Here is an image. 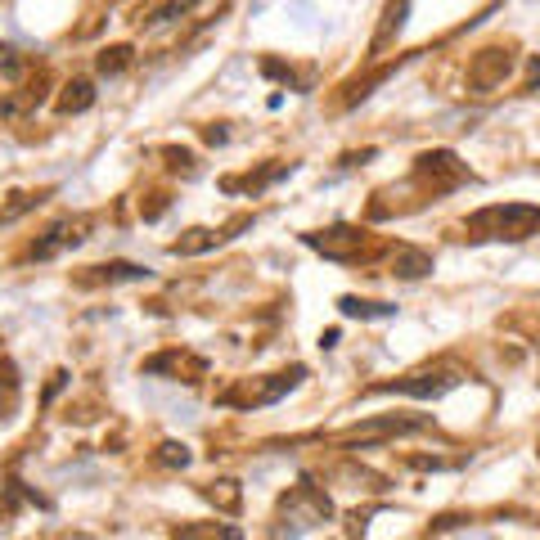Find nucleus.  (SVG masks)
<instances>
[{
  "label": "nucleus",
  "instance_id": "ddd939ff",
  "mask_svg": "<svg viewBox=\"0 0 540 540\" xmlns=\"http://www.w3.org/2000/svg\"><path fill=\"white\" fill-rule=\"evenodd\" d=\"M90 104H95V86H90V81H68V86H63V95H59V113L63 117L86 113Z\"/></svg>",
  "mask_w": 540,
  "mask_h": 540
},
{
  "label": "nucleus",
  "instance_id": "dca6fc26",
  "mask_svg": "<svg viewBox=\"0 0 540 540\" xmlns=\"http://www.w3.org/2000/svg\"><path fill=\"white\" fill-rule=\"evenodd\" d=\"M405 9H410V0H392V5H387V18H383V27H378V36H374V50H383V45L405 27Z\"/></svg>",
  "mask_w": 540,
  "mask_h": 540
},
{
  "label": "nucleus",
  "instance_id": "6ab92c4d",
  "mask_svg": "<svg viewBox=\"0 0 540 540\" xmlns=\"http://www.w3.org/2000/svg\"><path fill=\"white\" fill-rule=\"evenodd\" d=\"M203 495L216 504H225V509H239V486L234 482H212V486H203Z\"/></svg>",
  "mask_w": 540,
  "mask_h": 540
},
{
  "label": "nucleus",
  "instance_id": "9b49d317",
  "mask_svg": "<svg viewBox=\"0 0 540 540\" xmlns=\"http://www.w3.org/2000/svg\"><path fill=\"white\" fill-rule=\"evenodd\" d=\"M176 540H243V531L230 522H189L176 531Z\"/></svg>",
  "mask_w": 540,
  "mask_h": 540
},
{
  "label": "nucleus",
  "instance_id": "7ed1b4c3",
  "mask_svg": "<svg viewBox=\"0 0 540 540\" xmlns=\"http://www.w3.org/2000/svg\"><path fill=\"white\" fill-rule=\"evenodd\" d=\"M302 243L315 252H324L329 261H356L369 239H365V230H356V225H333V230L302 234Z\"/></svg>",
  "mask_w": 540,
  "mask_h": 540
},
{
  "label": "nucleus",
  "instance_id": "9d476101",
  "mask_svg": "<svg viewBox=\"0 0 540 540\" xmlns=\"http://www.w3.org/2000/svg\"><path fill=\"white\" fill-rule=\"evenodd\" d=\"M432 270V257L428 252H419V248H396L392 252V275H401V279H423Z\"/></svg>",
  "mask_w": 540,
  "mask_h": 540
},
{
  "label": "nucleus",
  "instance_id": "5701e85b",
  "mask_svg": "<svg viewBox=\"0 0 540 540\" xmlns=\"http://www.w3.org/2000/svg\"><path fill=\"white\" fill-rule=\"evenodd\" d=\"M189 5H194V0H162V5H158V9H153V14H149V27L167 23V18H180V14H185V9H189Z\"/></svg>",
  "mask_w": 540,
  "mask_h": 540
},
{
  "label": "nucleus",
  "instance_id": "f3484780",
  "mask_svg": "<svg viewBox=\"0 0 540 540\" xmlns=\"http://www.w3.org/2000/svg\"><path fill=\"white\" fill-rule=\"evenodd\" d=\"M95 63H99V72H104V77H117V72L131 68V45H113V50H104Z\"/></svg>",
  "mask_w": 540,
  "mask_h": 540
},
{
  "label": "nucleus",
  "instance_id": "2eb2a0df",
  "mask_svg": "<svg viewBox=\"0 0 540 540\" xmlns=\"http://www.w3.org/2000/svg\"><path fill=\"white\" fill-rule=\"evenodd\" d=\"M95 275L86 279H108V284H117V279H149V270L135 266V261H108V266H90Z\"/></svg>",
  "mask_w": 540,
  "mask_h": 540
},
{
  "label": "nucleus",
  "instance_id": "0eeeda50",
  "mask_svg": "<svg viewBox=\"0 0 540 540\" xmlns=\"http://www.w3.org/2000/svg\"><path fill=\"white\" fill-rule=\"evenodd\" d=\"M284 518H293L297 527H311V522H324V518H329V495L315 491L311 482H302L297 491H288V500H284Z\"/></svg>",
  "mask_w": 540,
  "mask_h": 540
},
{
  "label": "nucleus",
  "instance_id": "423d86ee",
  "mask_svg": "<svg viewBox=\"0 0 540 540\" xmlns=\"http://www.w3.org/2000/svg\"><path fill=\"white\" fill-rule=\"evenodd\" d=\"M509 68H513V54L500 50V45H491V50H482L473 63H468V86H473L477 95H491V90L509 77Z\"/></svg>",
  "mask_w": 540,
  "mask_h": 540
},
{
  "label": "nucleus",
  "instance_id": "a211bd4d",
  "mask_svg": "<svg viewBox=\"0 0 540 540\" xmlns=\"http://www.w3.org/2000/svg\"><path fill=\"white\" fill-rule=\"evenodd\" d=\"M41 198H50V189H41V194H14V203L9 207H0V225H9V221H18L23 212H32Z\"/></svg>",
  "mask_w": 540,
  "mask_h": 540
},
{
  "label": "nucleus",
  "instance_id": "412c9836",
  "mask_svg": "<svg viewBox=\"0 0 540 540\" xmlns=\"http://www.w3.org/2000/svg\"><path fill=\"white\" fill-rule=\"evenodd\" d=\"M158 464L185 468L189 464V446H180V441H162V446H158Z\"/></svg>",
  "mask_w": 540,
  "mask_h": 540
},
{
  "label": "nucleus",
  "instance_id": "20e7f679",
  "mask_svg": "<svg viewBox=\"0 0 540 540\" xmlns=\"http://www.w3.org/2000/svg\"><path fill=\"white\" fill-rule=\"evenodd\" d=\"M459 369L455 365H437V369H419V374H410V378H396V383H383V387H374V392H405V396H441V392H450V387L459 383Z\"/></svg>",
  "mask_w": 540,
  "mask_h": 540
},
{
  "label": "nucleus",
  "instance_id": "f03ea898",
  "mask_svg": "<svg viewBox=\"0 0 540 540\" xmlns=\"http://www.w3.org/2000/svg\"><path fill=\"white\" fill-rule=\"evenodd\" d=\"M414 176H419L423 185H432V194H446V189L464 185L468 167L450 149H432V153H419V162H414Z\"/></svg>",
  "mask_w": 540,
  "mask_h": 540
},
{
  "label": "nucleus",
  "instance_id": "aec40b11",
  "mask_svg": "<svg viewBox=\"0 0 540 540\" xmlns=\"http://www.w3.org/2000/svg\"><path fill=\"white\" fill-rule=\"evenodd\" d=\"M216 239H221V234H212V230H189L185 239L176 243V252H185V257H189V252H203V248H212Z\"/></svg>",
  "mask_w": 540,
  "mask_h": 540
},
{
  "label": "nucleus",
  "instance_id": "4468645a",
  "mask_svg": "<svg viewBox=\"0 0 540 540\" xmlns=\"http://www.w3.org/2000/svg\"><path fill=\"white\" fill-rule=\"evenodd\" d=\"M18 410V369L14 360H0V419Z\"/></svg>",
  "mask_w": 540,
  "mask_h": 540
},
{
  "label": "nucleus",
  "instance_id": "1a4fd4ad",
  "mask_svg": "<svg viewBox=\"0 0 540 540\" xmlns=\"http://www.w3.org/2000/svg\"><path fill=\"white\" fill-rule=\"evenodd\" d=\"M189 374V383H198L203 378V360L198 356H189V351H162V356H153V360H144V374Z\"/></svg>",
  "mask_w": 540,
  "mask_h": 540
},
{
  "label": "nucleus",
  "instance_id": "f257e3e1",
  "mask_svg": "<svg viewBox=\"0 0 540 540\" xmlns=\"http://www.w3.org/2000/svg\"><path fill=\"white\" fill-rule=\"evenodd\" d=\"M536 230H540V207L531 203H500L468 216V234L473 239H527Z\"/></svg>",
  "mask_w": 540,
  "mask_h": 540
},
{
  "label": "nucleus",
  "instance_id": "f8f14e48",
  "mask_svg": "<svg viewBox=\"0 0 540 540\" xmlns=\"http://www.w3.org/2000/svg\"><path fill=\"white\" fill-rule=\"evenodd\" d=\"M338 306L351 320H387V315H396L392 302H365V297H338Z\"/></svg>",
  "mask_w": 540,
  "mask_h": 540
},
{
  "label": "nucleus",
  "instance_id": "39448f33",
  "mask_svg": "<svg viewBox=\"0 0 540 540\" xmlns=\"http://www.w3.org/2000/svg\"><path fill=\"white\" fill-rule=\"evenodd\" d=\"M302 374H306V369L293 365L288 374H270V383H248L243 392H225L221 401L225 405H270V401H279L284 392H293V387L302 383Z\"/></svg>",
  "mask_w": 540,
  "mask_h": 540
},
{
  "label": "nucleus",
  "instance_id": "6e6552de",
  "mask_svg": "<svg viewBox=\"0 0 540 540\" xmlns=\"http://www.w3.org/2000/svg\"><path fill=\"white\" fill-rule=\"evenodd\" d=\"M86 230H90V221L86 216H77V221H59V225H50V230H45V239H36L32 243V257H54V252H63V248H77L81 239H86Z\"/></svg>",
  "mask_w": 540,
  "mask_h": 540
},
{
  "label": "nucleus",
  "instance_id": "4be33fe9",
  "mask_svg": "<svg viewBox=\"0 0 540 540\" xmlns=\"http://www.w3.org/2000/svg\"><path fill=\"white\" fill-rule=\"evenodd\" d=\"M23 68H27L23 54H18L14 45H0V72H5L9 81H18V77H23Z\"/></svg>",
  "mask_w": 540,
  "mask_h": 540
}]
</instances>
